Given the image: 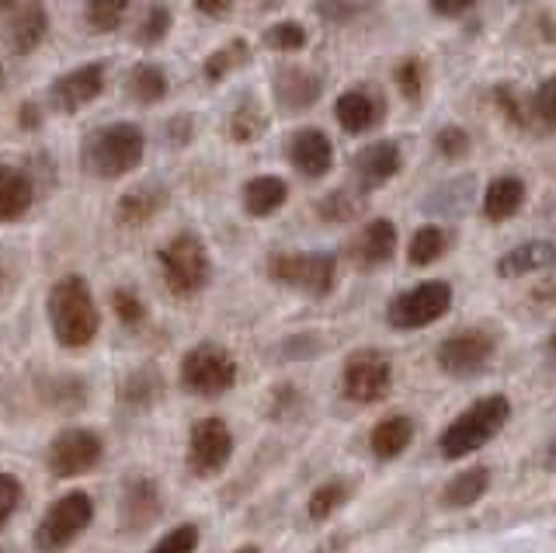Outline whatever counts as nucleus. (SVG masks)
I'll use <instances>...</instances> for the list:
<instances>
[{"label": "nucleus", "instance_id": "e433bc0d", "mask_svg": "<svg viewBox=\"0 0 556 553\" xmlns=\"http://www.w3.org/2000/svg\"><path fill=\"white\" fill-rule=\"evenodd\" d=\"M344 501H348V483L344 480H327L324 488H317L309 498V518H313V523H324V518L334 515Z\"/></svg>", "mask_w": 556, "mask_h": 553}, {"label": "nucleus", "instance_id": "6ab92c4d", "mask_svg": "<svg viewBox=\"0 0 556 553\" xmlns=\"http://www.w3.org/2000/svg\"><path fill=\"white\" fill-rule=\"evenodd\" d=\"M289 161L303 178H324L334 167V143L324 129H300L289 136Z\"/></svg>", "mask_w": 556, "mask_h": 553}, {"label": "nucleus", "instance_id": "79ce46f5", "mask_svg": "<svg viewBox=\"0 0 556 553\" xmlns=\"http://www.w3.org/2000/svg\"><path fill=\"white\" fill-rule=\"evenodd\" d=\"M195 546H199V526L185 523V526H178L174 532H167L164 540L156 543L150 553H195Z\"/></svg>", "mask_w": 556, "mask_h": 553}, {"label": "nucleus", "instance_id": "4468645a", "mask_svg": "<svg viewBox=\"0 0 556 553\" xmlns=\"http://www.w3.org/2000/svg\"><path fill=\"white\" fill-rule=\"evenodd\" d=\"M101 91H104V66L101 63H84V66H77V71H70V74L52 80L49 105L56 112H63V115H74L84 105H91Z\"/></svg>", "mask_w": 556, "mask_h": 553}, {"label": "nucleus", "instance_id": "4c0bfd02", "mask_svg": "<svg viewBox=\"0 0 556 553\" xmlns=\"http://www.w3.org/2000/svg\"><path fill=\"white\" fill-rule=\"evenodd\" d=\"M167 32H170V11L164 4H150L143 18H139L136 42L139 46H156V42L167 39Z\"/></svg>", "mask_w": 556, "mask_h": 553}, {"label": "nucleus", "instance_id": "412c9836", "mask_svg": "<svg viewBox=\"0 0 556 553\" xmlns=\"http://www.w3.org/2000/svg\"><path fill=\"white\" fill-rule=\"evenodd\" d=\"M521 205H526V181L515 175H501L486 185L483 192V216L491 223H504L511 219Z\"/></svg>", "mask_w": 556, "mask_h": 553}, {"label": "nucleus", "instance_id": "1a4fd4ad", "mask_svg": "<svg viewBox=\"0 0 556 553\" xmlns=\"http://www.w3.org/2000/svg\"><path fill=\"white\" fill-rule=\"evenodd\" d=\"M452 306V289L448 282H421L407 292H400V297L387 306V321L396 327V331H417V327H428L439 317L448 314Z\"/></svg>", "mask_w": 556, "mask_h": 553}, {"label": "nucleus", "instance_id": "49530a36", "mask_svg": "<svg viewBox=\"0 0 556 553\" xmlns=\"http://www.w3.org/2000/svg\"><path fill=\"white\" fill-rule=\"evenodd\" d=\"M202 14H208V18H226L233 8V0H191Z\"/></svg>", "mask_w": 556, "mask_h": 553}, {"label": "nucleus", "instance_id": "39448f33", "mask_svg": "<svg viewBox=\"0 0 556 553\" xmlns=\"http://www.w3.org/2000/svg\"><path fill=\"white\" fill-rule=\"evenodd\" d=\"M91 518H94L91 494L70 491L60 501H52L49 512L42 515L39 529H35V546L42 553H63L87 526H91Z\"/></svg>", "mask_w": 556, "mask_h": 553}, {"label": "nucleus", "instance_id": "b1692460", "mask_svg": "<svg viewBox=\"0 0 556 553\" xmlns=\"http://www.w3.org/2000/svg\"><path fill=\"white\" fill-rule=\"evenodd\" d=\"M410 442H414V422L407 414H390V418H382L369 436V445L379 460H396Z\"/></svg>", "mask_w": 556, "mask_h": 553}, {"label": "nucleus", "instance_id": "6e6552de", "mask_svg": "<svg viewBox=\"0 0 556 553\" xmlns=\"http://www.w3.org/2000/svg\"><path fill=\"white\" fill-rule=\"evenodd\" d=\"M181 384L199 397H219L237 384V362L219 344H199L181 362Z\"/></svg>", "mask_w": 556, "mask_h": 553}, {"label": "nucleus", "instance_id": "393cba45", "mask_svg": "<svg viewBox=\"0 0 556 553\" xmlns=\"http://www.w3.org/2000/svg\"><path fill=\"white\" fill-rule=\"evenodd\" d=\"M486 488H491V470H486V466H473V470H466L445 483L442 501H445V508H469L486 494Z\"/></svg>", "mask_w": 556, "mask_h": 553}, {"label": "nucleus", "instance_id": "6e6d98bb", "mask_svg": "<svg viewBox=\"0 0 556 553\" xmlns=\"http://www.w3.org/2000/svg\"><path fill=\"white\" fill-rule=\"evenodd\" d=\"M0 80H4V74H0Z\"/></svg>", "mask_w": 556, "mask_h": 553}, {"label": "nucleus", "instance_id": "72a5a7b5", "mask_svg": "<svg viewBox=\"0 0 556 553\" xmlns=\"http://www.w3.org/2000/svg\"><path fill=\"white\" fill-rule=\"evenodd\" d=\"M448 251V234L442 227H434V223H428V227H421L414 237H410V265H431L439 262V257Z\"/></svg>", "mask_w": 556, "mask_h": 553}, {"label": "nucleus", "instance_id": "f257e3e1", "mask_svg": "<svg viewBox=\"0 0 556 553\" xmlns=\"http://www.w3.org/2000/svg\"><path fill=\"white\" fill-rule=\"evenodd\" d=\"M49 324L63 349H84V344L94 341L101 317H98V306L91 297V286H87L80 275H66V279L52 286Z\"/></svg>", "mask_w": 556, "mask_h": 553}, {"label": "nucleus", "instance_id": "864d4df0", "mask_svg": "<svg viewBox=\"0 0 556 553\" xmlns=\"http://www.w3.org/2000/svg\"><path fill=\"white\" fill-rule=\"evenodd\" d=\"M237 553H257L254 546H243V550H237Z\"/></svg>", "mask_w": 556, "mask_h": 553}, {"label": "nucleus", "instance_id": "2f4dec72", "mask_svg": "<svg viewBox=\"0 0 556 553\" xmlns=\"http://www.w3.org/2000/svg\"><path fill=\"white\" fill-rule=\"evenodd\" d=\"M129 14V0H87L84 4V22L98 36H109L115 32Z\"/></svg>", "mask_w": 556, "mask_h": 553}, {"label": "nucleus", "instance_id": "a18cd8bd", "mask_svg": "<svg viewBox=\"0 0 556 553\" xmlns=\"http://www.w3.org/2000/svg\"><path fill=\"white\" fill-rule=\"evenodd\" d=\"M480 0H428L431 14H439V18H463L466 11H473Z\"/></svg>", "mask_w": 556, "mask_h": 553}, {"label": "nucleus", "instance_id": "bb28decb", "mask_svg": "<svg viewBox=\"0 0 556 553\" xmlns=\"http://www.w3.org/2000/svg\"><path fill=\"white\" fill-rule=\"evenodd\" d=\"M167 74L156 63H136L129 74V95L139 105H156V101L167 98Z\"/></svg>", "mask_w": 556, "mask_h": 553}, {"label": "nucleus", "instance_id": "9b49d317", "mask_svg": "<svg viewBox=\"0 0 556 553\" xmlns=\"http://www.w3.org/2000/svg\"><path fill=\"white\" fill-rule=\"evenodd\" d=\"M233 456V436L223 418H202L188 439V466L195 477H216Z\"/></svg>", "mask_w": 556, "mask_h": 553}, {"label": "nucleus", "instance_id": "4be33fe9", "mask_svg": "<svg viewBox=\"0 0 556 553\" xmlns=\"http://www.w3.org/2000/svg\"><path fill=\"white\" fill-rule=\"evenodd\" d=\"M35 202V188L25 171L0 164V223L22 219Z\"/></svg>", "mask_w": 556, "mask_h": 553}, {"label": "nucleus", "instance_id": "8fccbe9b", "mask_svg": "<svg viewBox=\"0 0 556 553\" xmlns=\"http://www.w3.org/2000/svg\"><path fill=\"white\" fill-rule=\"evenodd\" d=\"M546 466H549V470H556V442L546 449Z\"/></svg>", "mask_w": 556, "mask_h": 553}, {"label": "nucleus", "instance_id": "7c9ffc66", "mask_svg": "<svg viewBox=\"0 0 556 553\" xmlns=\"http://www.w3.org/2000/svg\"><path fill=\"white\" fill-rule=\"evenodd\" d=\"M376 8H379V0H313V11L330 25L362 22V18H369Z\"/></svg>", "mask_w": 556, "mask_h": 553}, {"label": "nucleus", "instance_id": "2eb2a0df", "mask_svg": "<svg viewBox=\"0 0 556 553\" xmlns=\"http://www.w3.org/2000/svg\"><path fill=\"white\" fill-rule=\"evenodd\" d=\"M334 118H338V126L352 136L369 133L387 118V98H382V91L372 88V84H358V88H348L334 101Z\"/></svg>", "mask_w": 556, "mask_h": 553}, {"label": "nucleus", "instance_id": "a211bd4d", "mask_svg": "<svg viewBox=\"0 0 556 553\" xmlns=\"http://www.w3.org/2000/svg\"><path fill=\"white\" fill-rule=\"evenodd\" d=\"M396 254V227L390 219H369L365 227H358V234L348 240V262L355 268H379L387 265Z\"/></svg>", "mask_w": 556, "mask_h": 553}, {"label": "nucleus", "instance_id": "09e8293b", "mask_svg": "<svg viewBox=\"0 0 556 553\" xmlns=\"http://www.w3.org/2000/svg\"><path fill=\"white\" fill-rule=\"evenodd\" d=\"M22 123L25 126H39V112H31V105H22Z\"/></svg>", "mask_w": 556, "mask_h": 553}, {"label": "nucleus", "instance_id": "58836bf2", "mask_svg": "<svg viewBox=\"0 0 556 553\" xmlns=\"http://www.w3.org/2000/svg\"><path fill=\"white\" fill-rule=\"evenodd\" d=\"M306 28L300 22H278L265 32V46L275 49V53H300L306 46Z\"/></svg>", "mask_w": 556, "mask_h": 553}, {"label": "nucleus", "instance_id": "5fc2aeb1", "mask_svg": "<svg viewBox=\"0 0 556 553\" xmlns=\"http://www.w3.org/2000/svg\"><path fill=\"white\" fill-rule=\"evenodd\" d=\"M515 4H529V0H515Z\"/></svg>", "mask_w": 556, "mask_h": 553}, {"label": "nucleus", "instance_id": "9d476101", "mask_svg": "<svg viewBox=\"0 0 556 553\" xmlns=\"http://www.w3.org/2000/svg\"><path fill=\"white\" fill-rule=\"evenodd\" d=\"M341 387H344L348 401H355V404L382 401V397H387L390 387H393L390 359L382 352H376V349H362L355 355H348L344 373H341Z\"/></svg>", "mask_w": 556, "mask_h": 553}, {"label": "nucleus", "instance_id": "37998d69", "mask_svg": "<svg viewBox=\"0 0 556 553\" xmlns=\"http://www.w3.org/2000/svg\"><path fill=\"white\" fill-rule=\"evenodd\" d=\"M17 505H22V483L11 474H0V529L14 518Z\"/></svg>", "mask_w": 556, "mask_h": 553}, {"label": "nucleus", "instance_id": "c85d7f7f", "mask_svg": "<svg viewBox=\"0 0 556 553\" xmlns=\"http://www.w3.org/2000/svg\"><path fill=\"white\" fill-rule=\"evenodd\" d=\"M251 60V42L248 39H233V42H226V46H219L216 53H208V60H205V80L208 84H219V80H226L233 71H240L243 63Z\"/></svg>", "mask_w": 556, "mask_h": 553}, {"label": "nucleus", "instance_id": "de8ad7c7", "mask_svg": "<svg viewBox=\"0 0 556 553\" xmlns=\"http://www.w3.org/2000/svg\"><path fill=\"white\" fill-rule=\"evenodd\" d=\"M535 300H546V303H553L556 300V279H549V282H543L535 289Z\"/></svg>", "mask_w": 556, "mask_h": 553}, {"label": "nucleus", "instance_id": "3c124183", "mask_svg": "<svg viewBox=\"0 0 556 553\" xmlns=\"http://www.w3.org/2000/svg\"><path fill=\"white\" fill-rule=\"evenodd\" d=\"M549 359L556 362V331H553V338H549Z\"/></svg>", "mask_w": 556, "mask_h": 553}, {"label": "nucleus", "instance_id": "ddd939ff", "mask_svg": "<svg viewBox=\"0 0 556 553\" xmlns=\"http://www.w3.org/2000/svg\"><path fill=\"white\" fill-rule=\"evenodd\" d=\"M46 36H49V11L42 0H14L4 11L0 39L11 46V53L28 56L46 42Z\"/></svg>", "mask_w": 556, "mask_h": 553}, {"label": "nucleus", "instance_id": "f03ea898", "mask_svg": "<svg viewBox=\"0 0 556 553\" xmlns=\"http://www.w3.org/2000/svg\"><path fill=\"white\" fill-rule=\"evenodd\" d=\"M143 153H147L143 129L132 123H112L87 136L80 161H84V171H91L94 178H122L139 167Z\"/></svg>", "mask_w": 556, "mask_h": 553}, {"label": "nucleus", "instance_id": "f3484780", "mask_svg": "<svg viewBox=\"0 0 556 553\" xmlns=\"http://www.w3.org/2000/svg\"><path fill=\"white\" fill-rule=\"evenodd\" d=\"M400 167H404V153L393 140H376L369 147H362L352 161V171H355V181H358V192H376L379 185H387L390 178L400 175Z\"/></svg>", "mask_w": 556, "mask_h": 553}, {"label": "nucleus", "instance_id": "0eeeda50", "mask_svg": "<svg viewBox=\"0 0 556 553\" xmlns=\"http://www.w3.org/2000/svg\"><path fill=\"white\" fill-rule=\"evenodd\" d=\"M497 352V338L483 327H463V331H452L439 344V366L442 373L456 376V379H473L480 376Z\"/></svg>", "mask_w": 556, "mask_h": 553}, {"label": "nucleus", "instance_id": "5701e85b", "mask_svg": "<svg viewBox=\"0 0 556 553\" xmlns=\"http://www.w3.org/2000/svg\"><path fill=\"white\" fill-rule=\"evenodd\" d=\"M286 199H289V185L275 175H261L243 185V210L251 216H271L282 210Z\"/></svg>", "mask_w": 556, "mask_h": 553}, {"label": "nucleus", "instance_id": "a878e982", "mask_svg": "<svg viewBox=\"0 0 556 553\" xmlns=\"http://www.w3.org/2000/svg\"><path fill=\"white\" fill-rule=\"evenodd\" d=\"M164 199H167L164 188H132V192H126L118 202V219L126 223V227H143L147 219L161 213Z\"/></svg>", "mask_w": 556, "mask_h": 553}, {"label": "nucleus", "instance_id": "a19ab883", "mask_svg": "<svg viewBox=\"0 0 556 553\" xmlns=\"http://www.w3.org/2000/svg\"><path fill=\"white\" fill-rule=\"evenodd\" d=\"M434 150H439L445 161H463L469 153V133L463 126H445L434 136Z\"/></svg>", "mask_w": 556, "mask_h": 553}, {"label": "nucleus", "instance_id": "cd10ccee", "mask_svg": "<svg viewBox=\"0 0 556 553\" xmlns=\"http://www.w3.org/2000/svg\"><path fill=\"white\" fill-rule=\"evenodd\" d=\"M156 515H161V498H156V488L150 480H136L129 488V498H126V526L132 532L147 529Z\"/></svg>", "mask_w": 556, "mask_h": 553}, {"label": "nucleus", "instance_id": "423d86ee", "mask_svg": "<svg viewBox=\"0 0 556 553\" xmlns=\"http://www.w3.org/2000/svg\"><path fill=\"white\" fill-rule=\"evenodd\" d=\"M268 275L289 289H300L306 297H327L334 289L338 262L324 251H300V254H271Z\"/></svg>", "mask_w": 556, "mask_h": 553}, {"label": "nucleus", "instance_id": "c9c22d12", "mask_svg": "<svg viewBox=\"0 0 556 553\" xmlns=\"http://www.w3.org/2000/svg\"><path fill=\"white\" fill-rule=\"evenodd\" d=\"M393 80H396V91L404 95L407 101H421L425 98V63L421 56H404V60H396L393 66Z\"/></svg>", "mask_w": 556, "mask_h": 553}, {"label": "nucleus", "instance_id": "473e14b6", "mask_svg": "<svg viewBox=\"0 0 556 553\" xmlns=\"http://www.w3.org/2000/svg\"><path fill=\"white\" fill-rule=\"evenodd\" d=\"M362 210H365V199L358 192H348V188H334V192L317 202V213L327 223H352L362 216Z\"/></svg>", "mask_w": 556, "mask_h": 553}, {"label": "nucleus", "instance_id": "ea45409f", "mask_svg": "<svg viewBox=\"0 0 556 553\" xmlns=\"http://www.w3.org/2000/svg\"><path fill=\"white\" fill-rule=\"evenodd\" d=\"M491 98H494V105L504 112V118H508L511 126H518V129L529 126V105L521 101V95L511 88V84H497V88L491 91Z\"/></svg>", "mask_w": 556, "mask_h": 553}, {"label": "nucleus", "instance_id": "603ef678", "mask_svg": "<svg viewBox=\"0 0 556 553\" xmlns=\"http://www.w3.org/2000/svg\"><path fill=\"white\" fill-rule=\"evenodd\" d=\"M11 4H14V0H0V11H8Z\"/></svg>", "mask_w": 556, "mask_h": 553}, {"label": "nucleus", "instance_id": "20e7f679", "mask_svg": "<svg viewBox=\"0 0 556 553\" xmlns=\"http://www.w3.org/2000/svg\"><path fill=\"white\" fill-rule=\"evenodd\" d=\"M161 272L174 297H195L199 289L208 286L213 265H208V251L202 240L195 234H181V237H174L170 244H164Z\"/></svg>", "mask_w": 556, "mask_h": 553}, {"label": "nucleus", "instance_id": "f8f14e48", "mask_svg": "<svg viewBox=\"0 0 556 553\" xmlns=\"http://www.w3.org/2000/svg\"><path fill=\"white\" fill-rule=\"evenodd\" d=\"M101 436L91 428H70L49 445V470L56 477H80L101 463Z\"/></svg>", "mask_w": 556, "mask_h": 553}, {"label": "nucleus", "instance_id": "aec40b11", "mask_svg": "<svg viewBox=\"0 0 556 553\" xmlns=\"http://www.w3.org/2000/svg\"><path fill=\"white\" fill-rule=\"evenodd\" d=\"M549 268H556L553 240H526V244L501 254V262H497L501 279H521V275H535V272H549Z\"/></svg>", "mask_w": 556, "mask_h": 553}, {"label": "nucleus", "instance_id": "c03bdc74", "mask_svg": "<svg viewBox=\"0 0 556 553\" xmlns=\"http://www.w3.org/2000/svg\"><path fill=\"white\" fill-rule=\"evenodd\" d=\"M112 306H115L118 321H126V324H139V321L147 317V306L139 303L129 289H118V292H112Z\"/></svg>", "mask_w": 556, "mask_h": 553}, {"label": "nucleus", "instance_id": "dca6fc26", "mask_svg": "<svg viewBox=\"0 0 556 553\" xmlns=\"http://www.w3.org/2000/svg\"><path fill=\"white\" fill-rule=\"evenodd\" d=\"M271 91H275V101L286 112H306V109H313L320 101L324 77L317 71H309V66L289 63V66H278V71H275Z\"/></svg>", "mask_w": 556, "mask_h": 553}, {"label": "nucleus", "instance_id": "c756f323", "mask_svg": "<svg viewBox=\"0 0 556 553\" xmlns=\"http://www.w3.org/2000/svg\"><path fill=\"white\" fill-rule=\"evenodd\" d=\"M268 129V115L261 112L254 98H243L237 112L230 115V140L233 143H254L261 140V133Z\"/></svg>", "mask_w": 556, "mask_h": 553}, {"label": "nucleus", "instance_id": "7ed1b4c3", "mask_svg": "<svg viewBox=\"0 0 556 553\" xmlns=\"http://www.w3.org/2000/svg\"><path fill=\"white\" fill-rule=\"evenodd\" d=\"M508 418H511L508 397H501V393L483 397V401H477L473 407H466L459 418L442 431V442H439L442 456L445 460H463L469 453H477V449H483L504 425H508Z\"/></svg>", "mask_w": 556, "mask_h": 553}, {"label": "nucleus", "instance_id": "f704fd0d", "mask_svg": "<svg viewBox=\"0 0 556 553\" xmlns=\"http://www.w3.org/2000/svg\"><path fill=\"white\" fill-rule=\"evenodd\" d=\"M529 126L556 133V74L546 77L529 98Z\"/></svg>", "mask_w": 556, "mask_h": 553}]
</instances>
